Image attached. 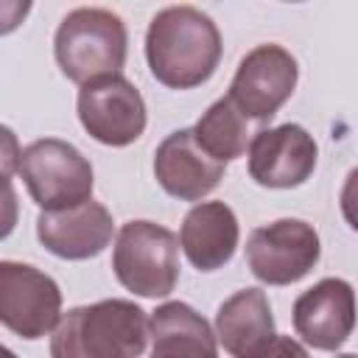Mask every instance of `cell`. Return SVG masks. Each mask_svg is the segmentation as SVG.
Returning <instances> with one entry per match:
<instances>
[{"label":"cell","instance_id":"obj_17","mask_svg":"<svg viewBox=\"0 0 358 358\" xmlns=\"http://www.w3.org/2000/svg\"><path fill=\"white\" fill-rule=\"evenodd\" d=\"M246 115L232 103L229 95L218 98L193 126L196 143L218 162H229L243 157L249 145V129H246Z\"/></svg>","mask_w":358,"mask_h":358},{"label":"cell","instance_id":"obj_10","mask_svg":"<svg viewBox=\"0 0 358 358\" xmlns=\"http://www.w3.org/2000/svg\"><path fill=\"white\" fill-rule=\"evenodd\" d=\"M316 140L296 123L263 129L249 143V176L260 187H299L316 168Z\"/></svg>","mask_w":358,"mask_h":358},{"label":"cell","instance_id":"obj_2","mask_svg":"<svg viewBox=\"0 0 358 358\" xmlns=\"http://www.w3.org/2000/svg\"><path fill=\"white\" fill-rule=\"evenodd\" d=\"M151 319L129 299H101L67 310L50 336V358H140Z\"/></svg>","mask_w":358,"mask_h":358},{"label":"cell","instance_id":"obj_19","mask_svg":"<svg viewBox=\"0 0 358 358\" xmlns=\"http://www.w3.org/2000/svg\"><path fill=\"white\" fill-rule=\"evenodd\" d=\"M341 215L344 221L358 232V168H352L344 179V187H341Z\"/></svg>","mask_w":358,"mask_h":358},{"label":"cell","instance_id":"obj_6","mask_svg":"<svg viewBox=\"0 0 358 358\" xmlns=\"http://www.w3.org/2000/svg\"><path fill=\"white\" fill-rule=\"evenodd\" d=\"M0 322L20 338H42L62 322V291L36 266L0 263Z\"/></svg>","mask_w":358,"mask_h":358},{"label":"cell","instance_id":"obj_13","mask_svg":"<svg viewBox=\"0 0 358 358\" xmlns=\"http://www.w3.org/2000/svg\"><path fill=\"white\" fill-rule=\"evenodd\" d=\"M112 235L109 210L92 199L67 210H42L36 218L39 243L62 260H90L112 243Z\"/></svg>","mask_w":358,"mask_h":358},{"label":"cell","instance_id":"obj_15","mask_svg":"<svg viewBox=\"0 0 358 358\" xmlns=\"http://www.w3.org/2000/svg\"><path fill=\"white\" fill-rule=\"evenodd\" d=\"M274 316L266 291L241 288L215 313V338L232 358H255L274 338Z\"/></svg>","mask_w":358,"mask_h":358},{"label":"cell","instance_id":"obj_3","mask_svg":"<svg viewBox=\"0 0 358 358\" xmlns=\"http://www.w3.org/2000/svg\"><path fill=\"white\" fill-rule=\"evenodd\" d=\"M129 34L117 14L106 8H76L70 11L53 39V53L62 73L87 84L103 76H120L126 64Z\"/></svg>","mask_w":358,"mask_h":358},{"label":"cell","instance_id":"obj_9","mask_svg":"<svg viewBox=\"0 0 358 358\" xmlns=\"http://www.w3.org/2000/svg\"><path fill=\"white\" fill-rule=\"evenodd\" d=\"M296 78V59L285 48L257 45L241 59L227 95L249 120L266 123L291 98Z\"/></svg>","mask_w":358,"mask_h":358},{"label":"cell","instance_id":"obj_4","mask_svg":"<svg viewBox=\"0 0 358 358\" xmlns=\"http://www.w3.org/2000/svg\"><path fill=\"white\" fill-rule=\"evenodd\" d=\"M112 271L137 296H168L179 282V238L154 221H129L115 238Z\"/></svg>","mask_w":358,"mask_h":358},{"label":"cell","instance_id":"obj_14","mask_svg":"<svg viewBox=\"0 0 358 358\" xmlns=\"http://www.w3.org/2000/svg\"><path fill=\"white\" fill-rule=\"evenodd\" d=\"M238 218L224 201H201L196 204L179 229V243L187 260L199 271H215L232 260L238 249Z\"/></svg>","mask_w":358,"mask_h":358},{"label":"cell","instance_id":"obj_7","mask_svg":"<svg viewBox=\"0 0 358 358\" xmlns=\"http://www.w3.org/2000/svg\"><path fill=\"white\" fill-rule=\"evenodd\" d=\"M319 232L299 218H280L252 229L246 241V263L266 285H291L319 263Z\"/></svg>","mask_w":358,"mask_h":358},{"label":"cell","instance_id":"obj_12","mask_svg":"<svg viewBox=\"0 0 358 358\" xmlns=\"http://www.w3.org/2000/svg\"><path fill=\"white\" fill-rule=\"evenodd\" d=\"M159 187L179 201H201L224 179V162L213 159L193 137V129L171 131L154 151Z\"/></svg>","mask_w":358,"mask_h":358},{"label":"cell","instance_id":"obj_8","mask_svg":"<svg viewBox=\"0 0 358 358\" xmlns=\"http://www.w3.org/2000/svg\"><path fill=\"white\" fill-rule=\"evenodd\" d=\"M78 120L92 140L123 148L145 131V101L129 78L103 76L81 84Z\"/></svg>","mask_w":358,"mask_h":358},{"label":"cell","instance_id":"obj_1","mask_svg":"<svg viewBox=\"0 0 358 358\" xmlns=\"http://www.w3.org/2000/svg\"><path fill=\"white\" fill-rule=\"evenodd\" d=\"M145 59L159 84L193 90L215 73L221 62V34L204 11L193 6H168L148 22Z\"/></svg>","mask_w":358,"mask_h":358},{"label":"cell","instance_id":"obj_18","mask_svg":"<svg viewBox=\"0 0 358 358\" xmlns=\"http://www.w3.org/2000/svg\"><path fill=\"white\" fill-rule=\"evenodd\" d=\"M255 358H310L308 350L291 336H274Z\"/></svg>","mask_w":358,"mask_h":358},{"label":"cell","instance_id":"obj_16","mask_svg":"<svg viewBox=\"0 0 358 358\" xmlns=\"http://www.w3.org/2000/svg\"><path fill=\"white\" fill-rule=\"evenodd\" d=\"M151 358H218V338L187 302H165L151 316Z\"/></svg>","mask_w":358,"mask_h":358},{"label":"cell","instance_id":"obj_21","mask_svg":"<svg viewBox=\"0 0 358 358\" xmlns=\"http://www.w3.org/2000/svg\"><path fill=\"white\" fill-rule=\"evenodd\" d=\"M3 358H14V352L11 350H3Z\"/></svg>","mask_w":358,"mask_h":358},{"label":"cell","instance_id":"obj_5","mask_svg":"<svg viewBox=\"0 0 358 358\" xmlns=\"http://www.w3.org/2000/svg\"><path fill=\"white\" fill-rule=\"evenodd\" d=\"M20 179L42 210H67L90 201L95 176L90 159L67 140L45 137L20 151Z\"/></svg>","mask_w":358,"mask_h":358},{"label":"cell","instance_id":"obj_20","mask_svg":"<svg viewBox=\"0 0 358 358\" xmlns=\"http://www.w3.org/2000/svg\"><path fill=\"white\" fill-rule=\"evenodd\" d=\"M336 358H358V355H352V352H341V355H336Z\"/></svg>","mask_w":358,"mask_h":358},{"label":"cell","instance_id":"obj_11","mask_svg":"<svg viewBox=\"0 0 358 358\" xmlns=\"http://www.w3.org/2000/svg\"><path fill=\"white\" fill-rule=\"evenodd\" d=\"M294 330L316 350H338L355 330V291L341 277H324L294 302Z\"/></svg>","mask_w":358,"mask_h":358}]
</instances>
